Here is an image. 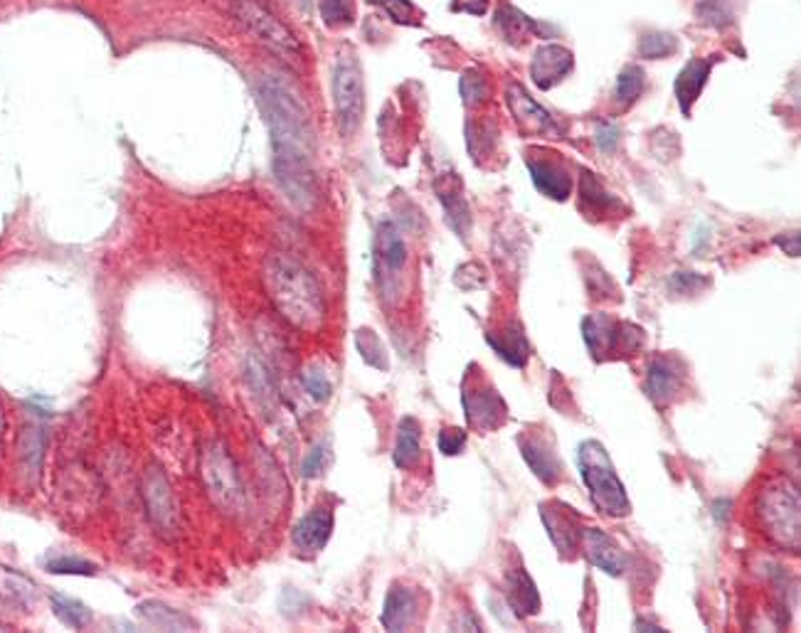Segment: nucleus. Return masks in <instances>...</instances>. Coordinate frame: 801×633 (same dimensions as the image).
<instances>
[{
	"label": "nucleus",
	"mask_w": 801,
	"mask_h": 633,
	"mask_svg": "<svg viewBox=\"0 0 801 633\" xmlns=\"http://www.w3.org/2000/svg\"><path fill=\"white\" fill-rule=\"evenodd\" d=\"M257 102L272 138V168L291 205L311 210L316 205V170H313V134L309 114L294 89L277 77L257 84Z\"/></svg>",
	"instance_id": "1"
},
{
	"label": "nucleus",
	"mask_w": 801,
	"mask_h": 633,
	"mask_svg": "<svg viewBox=\"0 0 801 633\" xmlns=\"http://www.w3.org/2000/svg\"><path fill=\"white\" fill-rule=\"evenodd\" d=\"M264 286L277 310L291 326L319 330L326 320V298L304 264L294 256L274 252L264 262Z\"/></svg>",
	"instance_id": "2"
},
{
	"label": "nucleus",
	"mask_w": 801,
	"mask_h": 633,
	"mask_svg": "<svg viewBox=\"0 0 801 633\" xmlns=\"http://www.w3.org/2000/svg\"><path fill=\"white\" fill-rule=\"evenodd\" d=\"M578 468L584 488L590 493L592 506L607 518H626L632 513L630 496H626L624 483L616 476L612 458L600 442L587 439L578 449Z\"/></svg>",
	"instance_id": "3"
},
{
	"label": "nucleus",
	"mask_w": 801,
	"mask_h": 633,
	"mask_svg": "<svg viewBox=\"0 0 801 633\" xmlns=\"http://www.w3.org/2000/svg\"><path fill=\"white\" fill-rule=\"evenodd\" d=\"M230 13L247 35H252L259 45L274 52L277 57L291 64L304 60V48H301L299 38L291 32V28L281 23L279 15H274L272 8H267L262 0H232Z\"/></svg>",
	"instance_id": "4"
},
{
	"label": "nucleus",
	"mask_w": 801,
	"mask_h": 633,
	"mask_svg": "<svg viewBox=\"0 0 801 633\" xmlns=\"http://www.w3.org/2000/svg\"><path fill=\"white\" fill-rule=\"evenodd\" d=\"M757 518L767 538L777 545L799 547V493L787 478L767 483L757 496Z\"/></svg>",
	"instance_id": "5"
},
{
	"label": "nucleus",
	"mask_w": 801,
	"mask_h": 633,
	"mask_svg": "<svg viewBox=\"0 0 801 633\" xmlns=\"http://www.w3.org/2000/svg\"><path fill=\"white\" fill-rule=\"evenodd\" d=\"M333 106L335 124L343 138H351L358 131L365 116V84L358 55L351 48L339 52L333 67Z\"/></svg>",
	"instance_id": "6"
},
{
	"label": "nucleus",
	"mask_w": 801,
	"mask_h": 633,
	"mask_svg": "<svg viewBox=\"0 0 801 633\" xmlns=\"http://www.w3.org/2000/svg\"><path fill=\"white\" fill-rule=\"evenodd\" d=\"M200 476L205 490L212 498L215 506L225 513H237L245 506L242 481L237 474L235 461L227 454V449L218 442H208L200 449Z\"/></svg>",
	"instance_id": "7"
},
{
	"label": "nucleus",
	"mask_w": 801,
	"mask_h": 633,
	"mask_svg": "<svg viewBox=\"0 0 801 633\" xmlns=\"http://www.w3.org/2000/svg\"><path fill=\"white\" fill-rule=\"evenodd\" d=\"M582 336L587 350L597 360L612 358L614 352H634L642 348L644 333L632 324H620L607 314H594L582 320Z\"/></svg>",
	"instance_id": "8"
},
{
	"label": "nucleus",
	"mask_w": 801,
	"mask_h": 633,
	"mask_svg": "<svg viewBox=\"0 0 801 633\" xmlns=\"http://www.w3.org/2000/svg\"><path fill=\"white\" fill-rule=\"evenodd\" d=\"M141 496H144V506L148 513V520L154 528L170 538L180 530V508L173 493L170 483L160 466H148L144 478H141Z\"/></svg>",
	"instance_id": "9"
},
{
	"label": "nucleus",
	"mask_w": 801,
	"mask_h": 633,
	"mask_svg": "<svg viewBox=\"0 0 801 633\" xmlns=\"http://www.w3.org/2000/svg\"><path fill=\"white\" fill-rule=\"evenodd\" d=\"M373 264H375V278L381 292L387 296L389 288H393L399 276H403L407 266V244L403 232H399L393 222H381L375 232V244H373Z\"/></svg>",
	"instance_id": "10"
},
{
	"label": "nucleus",
	"mask_w": 801,
	"mask_h": 633,
	"mask_svg": "<svg viewBox=\"0 0 801 633\" xmlns=\"http://www.w3.org/2000/svg\"><path fill=\"white\" fill-rule=\"evenodd\" d=\"M461 402L464 412H467V422L476 432H493V429L503 426V422L508 420V407L503 397L486 380H476L471 388L464 384Z\"/></svg>",
	"instance_id": "11"
},
{
	"label": "nucleus",
	"mask_w": 801,
	"mask_h": 633,
	"mask_svg": "<svg viewBox=\"0 0 801 633\" xmlns=\"http://www.w3.org/2000/svg\"><path fill=\"white\" fill-rule=\"evenodd\" d=\"M506 104L511 109L516 124L528 136H560L562 128L535 99H530L523 84L511 82L506 87Z\"/></svg>",
	"instance_id": "12"
},
{
	"label": "nucleus",
	"mask_w": 801,
	"mask_h": 633,
	"mask_svg": "<svg viewBox=\"0 0 801 633\" xmlns=\"http://www.w3.org/2000/svg\"><path fill=\"white\" fill-rule=\"evenodd\" d=\"M575 70V55L565 45L558 42H545L533 52V62H530V77L540 92H550L562 80L570 77Z\"/></svg>",
	"instance_id": "13"
},
{
	"label": "nucleus",
	"mask_w": 801,
	"mask_h": 633,
	"mask_svg": "<svg viewBox=\"0 0 801 633\" xmlns=\"http://www.w3.org/2000/svg\"><path fill=\"white\" fill-rule=\"evenodd\" d=\"M686 384V362L676 356H658L648 365L646 392L652 402L666 407L676 400Z\"/></svg>",
	"instance_id": "14"
},
{
	"label": "nucleus",
	"mask_w": 801,
	"mask_h": 633,
	"mask_svg": "<svg viewBox=\"0 0 801 633\" xmlns=\"http://www.w3.org/2000/svg\"><path fill=\"white\" fill-rule=\"evenodd\" d=\"M493 25L498 30V35H501L508 45H523V42L530 38L548 40L555 32L550 25L540 23V20H533L530 15H526L523 10H518L511 3L498 6Z\"/></svg>",
	"instance_id": "15"
},
{
	"label": "nucleus",
	"mask_w": 801,
	"mask_h": 633,
	"mask_svg": "<svg viewBox=\"0 0 801 633\" xmlns=\"http://www.w3.org/2000/svg\"><path fill=\"white\" fill-rule=\"evenodd\" d=\"M435 192L444 208V214H447L449 228L459 234V238L467 242L469 230H471V208L469 200L464 196V186L457 173H447L437 178L435 182Z\"/></svg>",
	"instance_id": "16"
},
{
	"label": "nucleus",
	"mask_w": 801,
	"mask_h": 633,
	"mask_svg": "<svg viewBox=\"0 0 801 633\" xmlns=\"http://www.w3.org/2000/svg\"><path fill=\"white\" fill-rule=\"evenodd\" d=\"M530 180L533 186L543 192L545 198L565 202L572 196V173L568 170V166L562 160H548L540 156H530L526 160Z\"/></svg>",
	"instance_id": "17"
},
{
	"label": "nucleus",
	"mask_w": 801,
	"mask_h": 633,
	"mask_svg": "<svg viewBox=\"0 0 801 633\" xmlns=\"http://www.w3.org/2000/svg\"><path fill=\"white\" fill-rule=\"evenodd\" d=\"M518 449H521L526 464L538 476V481H543L545 486H558L562 478V464L550 442L535 434H521L518 436Z\"/></svg>",
	"instance_id": "18"
},
{
	"label": "nucleus",
	"mask_w": 801,
	"mask_h": 633,
	"mask_svg": "<svg viewBox=\"0 0 801 633\" xmlns=\"http://www.w3.org/2000/svg\"><path fill=\"white\" fill-rule=\"evenodd\" d=\"M718 60H720L718 55L696 57V60H690L686 67L678 72V77L674 82V94H676L678 109L684 116H690L693 104L698 102V96L703 94V89H706L710 72L718 64Z\"/></svg>",
	"instance_id": "19"
},
{
	"label": "nucleus",
	"mask_w": 801,
	"mask_h": 633,
	"mask_svg": "<svg viewBox=\"0 0 801 633\" xmlns=\"http://www.w3.org/2000/svg\"><path fill=\"white\" fill-rule=\"evenodd\" d=\"M584 552H587V560L600 567L602 572H607L612 577H622L626 570V557L622 552V547L616 545L610 535H604L597 528H587L582 530L580 535Z\"/></svg>",
	"instance_id": "20"
},
{
	"label": "nucleus",
	"mask_w": 801,
	"mask_h": 633,
	"mask_svg": "<svg viewBox=\"0 0 801 633\" xmlns=\"http://www.w3.org/2000/svg\"><path fill=\"white\" fill-rule=\"evenodd\" d=\"M417 592L405 584H393L385 597L383 606V626L387 631H405L415 624L417 619Z\"/></svg>",
	"instance_id": "21"
},
{
	"label": "nucleus",
	"mask_w": 801,
	"mask_h": 633,
	"mask_svg": "<svg viewBox=\"0 0 801 633\" xmlns=\"http://www.w3.org/2000/svg\"><path fill=\"white\" fill-rule=\"evenodd\" d=\"M333 532V513L329 508H313L294 528V545L301 552H321Z\"/></svg>",
	"instance_id": "22"
},
{
	"label": "nucleus",
	"mask_w": 801,
	"mask_h": 633,
	"mask_svg": "<svg viewBox=\"0 0 801 633\" xmlns=\"http://www.w3.org/2000/svg\"><path fill=\"white\" fill-rule=\"evenodd\" d=\"M486 342L493 348V352L503 362L513 365V368L523 370L530 360V342L523 328L518 324H508L501 330H493L486 336Z\"/></svg>",
	"instance_id": "23"
},
{
	"label": "nucleus",
	"mask_w": 801,
	"mask_h": 633,
	"mask_svg": "<svg viewBox=\"0 0 801 633\" xmlns=\"http://www.w3.org/2000/svg\"><path fill=\"white\" fill-rule=\"evenodd\" d=\"M506 599L518 619L535 616L540 611L538 587L523 567H518V570H511L506 574Z\"/></svg>",
	"instance_id": "24"
},
{
	"label": "nucleus",
	"mask_w": 801,
	"mask_h": 633,
	"mask_svg": "<svg viewBox=\"0 0 801 633\" xmlns=\"http://www.w3.org/2000/svg\"><path fill=\"white\" fill-rule=\"evenodd\" d=\"M422 456V429L415 416H403L397 424V442L393 461L397 468H415Z\"/></svg>",
	"instance_id": "25"
},
{
	"label": "nucleus",
	"mask_w": 801,
	"mask_h": 633,
	"mask_svg": "<svg viewBox=\"0 0 801 633\" xmlns=\"http://www.w3.org/2000/svg\"><path fill=\"white\" fill-rule=\"evenodd\" d=\"M138 616L146 621V624L164 629V631H188L195 629V621L190 616L183 614L178 609H170L164 602H144L136 606Z\"/></svg>",
	"instance_id": "26"
},
{
	"label": "nucleus",
	"mask_w": 801,
	"mask_h": 633,
	"mask_svg": "<svg viewBox=\"0 0 801 633\" xmlns=\"http://www.w3.org/2000/svg\"><path fill=\"white\" fill-rule=\"evenodd\" d=\"M42 454H45V434L38 426H25L18 439V458L28 476L40 474Z\"/></svg>",
	"instance_id": "27"
},
{
	"label": "nucleus",
	"mask_w": 801,
	"mask_h": 633,
	"mask_svg": "<svg viewBox=\"0 0 801 633\" xmlns=\"http://www.w3.org/2000/svg\"><path fill=\"white\" fill-rule=\"evenodd\" d=\"M543 523L550 532V540L555 542L560 555H575L580 538L578 535H572L575 528H572V523L565 518V515L558 513V508L550 510L548 506H543Z\"/></svg>",
	"instance_id": "28"
},
{
	"label": "nucleus",
	"mask_w": 801,
	"mask_h": 633,
	"mask_svg": "<svg viewBox=\"0 0 801 633\" xmlns=\"http://www.w3.org/2000/svg\"><path fill=\"white\" fill-rule=\"evenodd\" d=\"M646 89V72L638 64H626L616 77L614 99L622 106H632Z\"/></svg>",
	"instance_id": "29"
},
{
	"label": "nucleus",
	"mask_w": 801,
	"mask_h": 633,
	"mask_svg": "<svg viewBox=\"0 0 801 633\" xmlns=\"http://www.w3.org/2000/svg\"><path fill=\"white\" fill-rule=\"evenodd\" d=\"M636 52L642 60H664L678 52V38L674 32H664V30L646 32V35L638 38Z\"/></svg>",
	"instance_id": "30"
},
{
	"label": "nucleus",
	"mask_w": 801,
	"mask_h": 633,
	"mask_svg": "<svg viewBox=\"0 0 801 633\" xmlns=\"http://www.w3.org/2000/svg\"><path fill=\"white\" fill-rule=\"evenodd\" d=\"M459 92H461V99H464V106H481L489 102V94H491V84H489V77L479 70V67H469L467 72L461 74L459 80Z\"/></svg>",
	"instance_id": "31"
},
{
	"label": "nucleus",
	"mask_w": 801,
	"mask_h": 633,
	"mask_svg": "<svg viewBox=\"0 0 801 633\" xmlns=\"http://www.w3.org/2000/svg\"><path fill=\"white\" fill-rule=\"evenodd\" d=\"M319 13L329 30L351 28L355 23V0H319Z\"/></svg>",
	"instance_id": "32"
},
{
	"label": "nucleus",
	"mask_w": 801,
	"mask_h": 633,
	"mask_svg": "<svg viewBox=\"0 0 801 633\" xmlns=\"http://www.w3.org/2000/svg\"><path fill=\"white\" fill-rule=\"evenodd\" d=\"M580 196H582V202H590L594 214L607 212V210H612V205H614V196H612V192H607V188L602 186L600 178L587 173V170H584V173H582Z\"/></svg>",
	"instance_id": "33"
},
{
	"label": "nucleus",
	"mask_w": 801,
	"mask_h": 633,
	"mask_svg": "<svg viewBox=\"0 0 801 633\" xmlns=\"http://www.w3.org/2000/svg\"><path fill=\"white\" fill-rule=\"evenodd\" d=\"M52 609H55V614H58V619L62 621V624H67L72 629H84L92 621V611L90 609H86L80 602H74V599L62 597V594L52 597Z\"/></svg>",
	"instance_id": "34"
},
{
	"label": "nucleus",
	"mask_w": 801,
	"mask_h": 633,
	"mask_svg": "<svg viewBox=\"0 0 801 633\" xmlns=\"http://www.w3.org/2000/svg\"><path fill=\"white\" fill-rule=\"evenodd\" d=\"M355 346H358V352L367 365H373V368H377V370H387L385 348H383V342L377 340L373 330L361 328L358 333H355Z\"/></svg>",
	"instance_id": "35"
},
{
	"label": "nucleus",
	"mask_w": 801,
	"mask_h": 633,
	"mask_svg": "<svg viewBox=\"0 0 801 633\" xmlns=\"http://www.w3.org/2000/svg\"><path fill=\"white\" fill-rule=\"evenodd\" d=\"M371 3L383 8L397 25H419V10L409 0H371Z\"/></svg>",
	"instance_id": "36"
},
{
	"label": "nucleus",
	"mask_w": 801,
	"mask_h": 633,
	"mask_svg": "<svg viewBox=\"0 0 801 633\" xmlns=\"http://www.w3.org/2000/svg\"><path fill=\"white\" fill-rule=\"evenodd\" d=\"M437 446L444 456H459L467 449V432L459 426H447L439 432Z\"/></svg>",
	"instance_id": "37"
},
{
	"label": "nucleus",
	"mask_w": 801,
	"mask_h": 633,
	"mask_svg": "<svg viewBox=\"0 0 801 633\" xmlns=\"http://www.w3.org/2000/svg\"><path fill=\"white\" fill-rule=\"evenodd\" d=\"M329 461H331V449H329V444H326V442L313 444L311 452L306 454V461H304V476H306V478L321 476L323 471H326Z\"/></svg>",
	"instance_id": "38"
},
{
	"label": "nucleus",
	"mask_w": 801,
	"mask_h": 633,
	"mask_svg": "<svg viewBox=\"0 0 801 633\" xmlns=\"http://www.w3.org/2000/svg\"><path fill=\"white\" fill-rule=\"evenodd\" d=\"M304 384H306V390H309V394L313 397V400H319V402H326L329 397H331V392H333L331 380H329L326 374H323L321 370H316V368L306 370Z\"/></svg>",
	"instance_id": "39"
},
{
	"label": "nucleus",
	"mask_w": 801,
	"mask_h": 633,
	"mask_svg": "<svg viewBox=\"0 0 801 633\" xmlns=\"http://www.w3.org/2000/svg\"><path fill=\"white\" fill-rule=\"evenodd\" d=\"M50 572H58V574H94L96 567L84 562V560H74V557H60V560H52L50 565Z\"/></svg>",
	"instance_id": "40"
},
{
	"label": "nucleus",
	"mask_w": 801,
	"mask_h": 633,
	"mask_svg": "<svg viewBox=\"0 0 801 633\" xmlns=\"http://www.w3.org/2000/svg\"><path fill=\"white\" fill-rule=\"evenodd\" d=\"M594 141H597V148L602 154H607V156L614 154L616 146H620V126L612 124V122L602 124L597 128V138H594Z\"/></svg>",
	"instance_id": "41"
},
{
	"label": "nucleus",
	"mask_w": 801,
	"mask_h": 633,
	"mask_svg": "<svg viewBox=\"0 0 801 633\" xmlns=\"http://www.w3.org/2000/svg\"><path fill=\"white\" fill-rule=\"evenodd\" d=\"M489 6L491 0H451V10L454 13H467V15H476L481 18L489 13Z\"/></svg>",
	"instance_id": "42"
},
{
	"label": "nucleus",
	"mask_w": 801,
	"mask_h": 633,
	"mask_svg": "<svg viewBox=\"0 0 801 633\" xmlns=\"http://www.w3.org/2000/svg\"><path fill=\"white\" fill-rule=\"evenodd\" d=\"M774 244L779 246V250H782L784 254H789V256H792V260H799V254H801V240H799V234L797 232H792V234H779V238H774Z\"/></svg>",
	"instance_id": "43"
},
{
	"label": "nucleus",
	"mask_w": 801,
	"mask_h": 633,
	"mask_svg": "<svg viewBox=\"0 0 801 633\" xmlns=\"http://www.w3.org/2000/svg\"><path fill=\"white\" fill-rule=\"evenodd\" d=\"M6 434V416H3V410H0V439H3Z\"/></svg>",
	"instance_id": "44"
}]
</instances>
